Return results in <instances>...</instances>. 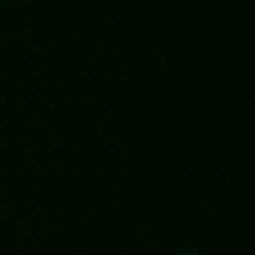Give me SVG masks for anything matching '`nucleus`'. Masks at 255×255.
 <instances>
[{"mask_svg": "<svg viewBox=\"0 0 255 255\" xmlns=\"http://www.w3.org/2000/svg\"><path fill=\"white\" fill-rule=\"evenodd\" d=\"M179 255H203V251H195V247H187V251H179Z\"/></svg>", "mask_w": 255, "mask_h": 255, "instance_id": "nucleus-1", "label": "nucleus"}]
</instances>
